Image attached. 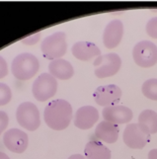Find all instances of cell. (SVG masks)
I'll use <instances>...</instances> for the list:
<instances>
[{"mask_svg": "<svg viewBox=\"0 0 157 159\" xmlns=\"http://www.w3.org/2000/svg\"><path fill=\"white\" fill-rule=\"evenodd\" d=\"M123 36V24L116 19L107 24L103 33V43L107 48H115L120 45Z\"/></svg>", "mask_w": 157, "mask_h": 159, "instance_id": "cell-12", "label": "cell"}, {"mask_svg": "<svg viewBox=\"0 0 157 159\" xmlns=\"http://www.w3.org/2000/svg\"><path fill=\"white\" fill-rule=\"evenodd\" d=\"M0 159H10V158H9V156L7 154H5L4 152L0 151Z\"/></svg>", "mask_w": 157, "mask_h": 159, "instance_id": "cell-27", "label": "cell"}, {"mask_svg": "<svg viewBox=\"0 0 157 159\" xmlns=\"http://www.w3.org/2000/svg\"><path fill=\"white\" fill-rule=\"evenodd\" d=\"M93 97L95 102L103 107L116 106L121 101L122 89L115 84L99 86L94 93Z\"/></svg>", "mask_w": 157, "mask_h": 159, "instance_id": "cell-9", "label": "cell"}, {"mask_svg": "<svg viewBox=\"0 0 157 159\" xmlns=\"http://www.w3.org/2000/svg\"><path fill=\"white\" fill-rule=\"evenodd\" d=\"M72 54L82 61H88L93 57H98L101 56V50L95 43L91 42H77L72 46Z\"/></svg>", "mask_w": 157, "mask_h": 159, "instance_id": "cell-14", "label": "cell"}, {"mask_svg": "<svg viewBox=\"0 0 157 159\" xmlns=\"http://www.w3.org/2000/svg\"><path fill=\"white\" fill-rule=\"evenodd\" d=\"M86 159H111V150L98 140H91L85 146Z\"/></svg>", "mask_w": 157, "mask_h": 159, "instance_id": "cell-17", "label": "cell"}, {"mask_svg": "<svg viewBox=\"0 0 157 159\" xmlns=\"http://www.w3.org/2000/svg\"><path fill=\"white\" fill-rule=\"evenodd\" d=\"M41 50L46 58L55 60L63 57L67 50L66 35L63 32H56L47 36L42 42Z\"/></svg>", "mask_w": 157, "mask_h": 159, "instance_id": "cell-3", "label": "cell"}, {"mask_svg": "<svg viewBox=\"0 0 157 159\" xmlns=\"http://www.w3.org/2000/svg\"><path fill=\"white\" fill-rule=\"evenodd\" d=\"M104 120L115 125L128 124L132 120L133 113L129 108L123 105L105 107L102 111Z\"/></svg>", "mask_w": 157, "mask_h": 159, "instance_id": "cell-11", "label": "cell"}, {"mask_svg": "<svg viewBox=\"0 0 157 159\" xmlns=\"http://www.w3.org/2000/svg\"><path fill=\"white\" fill-rule=\"evenodd\" d=\"M141 91L147 99L157 101V78H150L144 81Z\"/></svg>", "mask_w": 157, "mask_h": 159, "instance_id": "cell-19", "label": "cell"}, {"mask_svg": "<svg viewBox=\"0 0 157 159\" xmlns=\"http://www.w3.org/2000/svg\"><path fill=\"white\" fill-rule=\"evenodd\" d=\"M119 133H120V129L118 125L107 122V120H102L95 129L96 138L107 143L116 142L119 139Z\"/></svg>", "mask_w": 157, "mask_h": 159, "instance_id": "cell-15", "label": "cell"}, {"mask_svg": "<svg viewBox=\"0 0 157 159\" xmlns=\"http://www.w3.org/2000/svg\"><path fill=\"white\" fill-rule=\"evenodd\" d=\"M44 120L48 128L55 130L66 129L72 120V107L63 99H56L47 105Z\"/></svg>", "mask_w": 157, "mask_h": 159, "instance_id": "cell-1", "label": "cell"}, {"mask_svg": "<svg viewBox=\"0 0 157 159\" xmlns=\"http://www.w3.org/2000/svg\"><path fill=\"white\" fill-rule=\"evenodd\" d=\"M93 65L95 75L98 78L111 77L119 72L122 66V59L115 52L101 54L95 58Z\"/></svg>", "mask_w": 157, "mask_h": 159, "instance_id": "cell-4", "label": "cell"}, {"mask_svg": "<svg viewBox=\"0 0 157 159\" xmlns=\"http://www.w3.org/2000/svg\"><path fill=\"white\" fill-rule=\"evenodd\" d=\"M48 70L50 74L53 77L61 80H67L71 78L74 74V69L71 63L63 58L52 60L48 64Z\"/></svg>", "mask_w": 157, "mask_h": 159, "instance_id": "cell-16", "label": "cell"}, {"mask_svg": "<svg viewBox=\"0 0 157 159\" xmlns=\"http://www.w3.org/2000/svg\"><path fill=\"white\" fill-rule=\"evenodd\" d=\"M67 159H86V158H85V156L81 155V154H73L70 157H68Z\"/></svg>", "mask_w": 157, "mask_h": 159, "instance_id": "cell-26", "label": "cell"}, {"mask_svg": "<svg viewBox=\"0 0 157 159\" xmlns=\"http://www.w3.org/2000/svg\"><path fill=\"white\" fill-rule=\"evenodd\" d=\"M40 68V62L34 54L29 52L20 53L11 65L12 74L19 80H29L34 77Z\"/></svg>", "mask_w": 157, "mask_h": 159, "instance_id": "cell-2", "label": "cell"}, {"mask_svg": "<svg viewBox=\"0 0 157 159\" xmlns=\"http://www.w3.org/2000/svg\"><path fill=\"white\" fill-rule=\"evenodd\" d=\"M57 90V81L50 73H42L33 83L32 92L38 101L45 102L55 96Z\"/></svg>", "mask_w": 157, "mask_h": 159, "instance_id": "cell-8", "label": "cell"}, {"mask_svg": "<svg viewBox=\"0 0 157 159\" xmlns=\"http://www.w3.org/2000/svg\"><path fill=\"white\" fill-rule=\"evenodd\" d=\"M145 30L147 35L153 39H157V17L151 18L146 24Z\"/></svg>", "mask_w": 157, "mask_h": 159, "instance_id": "cell-21", "label": "cell"}, {"mask_svg": "<svg viewBox=\"0 0 157 159\" xmlns=\"http://www.w3.org/2000/svg\"><path fill=\"white\" fill-rule=\"evenodd\" d=\"M132 57L138 66L148 68L157 63V47L152 42L141 41L134 46Z\"/></svg>", "mask_w": 157, "mask_h": 159, "instance_id": "cell-6", "label": "cell"}, {"mask_svg": "<svg viewBox=\"0 0 157 159\" xmlns=\"http://www.w3.org/2000/svg\"><path fill=\"white\" fill-rule=\"evenodd\" d=\"M123 142L132 149H142L150 140V134L142 125L128 124L123 130Z\"/></svg>", "mask_w": 157, "mask_h": 159, "instance_id": "cell-5", "label": "cell"}, {"mask_svg": "<svg viewBox=\"0 0 157 159\" xmlns=\"http://www.w3.org/2000/svg\"><path fill=\"white\" fill-rule=\"evenodd\" d=\"M138 124L149 131L150 134L157 133V113L153 110H144L138 116Z\"/></svg>", "mask_w": 157, "mask_h": 159, "instance_id": "cell-18", "label": "cell"}, {"mask_svg": "<svg viewBox=\"0 0 157 159\" xmlns=\"http://www.w3.org/2000/svg\"><path fill=\"white\" fill-rule=\"evenodd\" d=\"M41 38V34L40 33H37V34H34L33 36L26 38V39L22 40V43H25V45H34V43H37L38 41L40 40Z\"/></svg>", "mask_w": 157, "mask_h": 159, "instance_id": "cell-24", "label": "cell"}, {"mask_svg": "<svg viewBox=\"0 0 157 159\" xmlns=\"http://www.w3.org/2000/svg\"><path fill=\"white\" fill-rule=\"evenodd\" d=\"M98 110L93 106H83L75 113L74 125L80 129H89L98 122Z\"/></svg>", "mask_w": 157, "mask_h": 159, "instance_id": "cell-13", "label": "cell"}, {"mask_svg": "<svg viewBox=\"0 0 157 159\" xmlns=\"http://www.w3.org/2000/svg\"><path fill=\"white\" fill-rule=\"evenodd\" d=\"M8 123H9L8 115L3 111H0V134L7 128Z\"/></svg>", "mask_w": 157, "mask_h": 159, "instance_id": "cell-22", "label": "cell"}, {"mask_svg": "<svg viewBox=\"0 0 157 159\" xmlns=\"http://www.w3.org/2000/svg\"><path fill=\"white\" fill-rule=\"evenodd\" d=\"M148 159H157V148L150 150L148 153Z\"/></svg>", "mask_w": 157, "mask_h": 159, "instance_id": "cell-25", "label": "cell"}, {"mask_svg": "<svg viewBox=\"0 0 157 159\" xmlns=\"http://www.w3.org/2000/svg\"><path fill=\"white\" fill-rule=\"evenodd\" d=\"M12 92L10 87L5 83H0V106H4L11 101Z\"/></svg>", "mask_w": 157, "mask_h": 159, "instance_id": "cell-20", "label": "cell"}, {"mask_svg": "<svg viewBox=\"0 0 157 159\" xmlns=\"http://www.w3.org/2000/svg\"><path fill=\"white\" fill-rule=\"evenodd\" d=\"M16 119L21 127L30 131L36 130L41 125L39 109L32 102L20 104L16 111Z\"/></svg>", "mask_w": 157, "mask_h": 159, "instance_id": "cell-7", "label": "cell"}, {"mask_svg": "<svg viewBox=\"0 0 157 159\" xmlns=\"http://www.w3.org/2000/svg\"><path fill=\"white\" fill-rule=\"evenodd\" d=\"M8 74V66L7 62L1 56H0V79L4 78Z\"/></svg>", "mask_w": 157, "mask_h": 159, "instance_id": "cell-23", "label": "cell"}, {"mask_svg": "<svg viewBox=\"0 0 157 159\" xmlns=\"http://www.w3.org/2000/svg\"><path fill=\"white\" fill-rule=\"evenodd\" d=\"M4 145L7 149L14 153H23L29 144L28 135L23 130L18 129H10L3 136Z\"/></svg>", "mask_w": 157, "mask_h": 159, "instance_id": "cell-10", "label": "cell"}]
</instances>
